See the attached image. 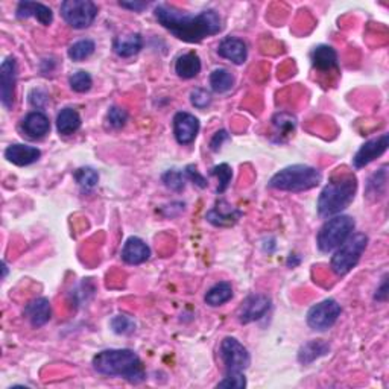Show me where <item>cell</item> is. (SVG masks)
I'll use <instances>...</instances> for the list:
<instances>
[{"label": "cell", "instance_id": "obj_40", "mask_svg": "<svg viewBox=\"0 0 389 389\" xmlns=\"http://www.w3.org/2000/svg\"><path fill=\"white\" fill-rule=\"evenodd\" d=\"M184 174H186V178L192 181L195 186L198 187H201V189H206L207 187V180L204 178V176L200 174V170L196 169L195 165H189L186 167V170H184Z\"/></svg>", "mask_w": 389, "mask_h": 389}, {"label": "cell", "instance_id": "obj_43", "mask_svg": "<svg viewBox=\"0 0 389 389\" xmlns=\"http://www.w3.org/2000/svg\"><path fill=\"white\" fill-rule=\"evenodd\" d=\"M122 8H126L129 11H134V12H142L143 10L148 8V2H120L119 3Z\"/></svg>", "mask_w": 389, "mask_h": 389}, {"label": "cell", "instance_id": "obj_37", "mask_svg": "<svg viewBox=\"0 0 389 389\" xmlns=\"http://www.w3.org/2000/svg\"><path fill=\"white\" fill-rule=\"evenodd\" d=\"M216 388H233V389H243L247 388V379L243 373L239 374H225V377L216 385Z\"/></svg>", "mask_w": 389, "mask_h": 389}, {"label": "cell", "instance_id": "obj_42", "mask_svg": "<svg viewBox=\"0 0 389 389\" xmlns=\"http://www.w3.org/2000/svg\"><path fill=\"white\" fill-rule=\"evenodd\" d=\"M374 299H375V301H381V303L386 301V299H388V276H385L384 278H381V283L377 288V291H375Z\"/></svg>", "mask_w": 389, "mask_h": 389}, {"label": "cell", "instance_id": "obj_5", "mask_svg": "<svg viewBox=\"0 0 389 389\" xmlns=\"http://www.w3.org/2000/svg\"><path fill=\"white\" fill-rule=\"evenodd\" d=\"M356 222L351 216L336 215L329 217L319 228L317 245L321 252H332L339 248L353 234Z\"/></svg>", "mask_w": 389, "mask_h": 389}, {"label": "cell", "instance_id": "obj_22", "mask_svg": "<svg viewBox=\"0 0 389 389\" xmlns=\"http://www.w3.org/2000/svg\"><path fill=\"white\" fill-rule=\"evenodd\" d=\"M310 59L313 67L321 72H330L333 69H338L339 66L336 51H334L332 46L327 44H321L315 47L310 53Z\"/></svg>", "mask_w": 389, "mask_h": 389}, {"label": "cell", "instance_id": "obj_31", "mask_svg": "<svg viewBox=\"0 0 389 389\" xmlns=\"http://www.w3.org/2000/svg\"><path fill=\"white\" fill-rule=\"evenodd\" d=\"M161 180L165 183V186L167 189L172 190V192H183L184 187H186V174L183 170L178 169H169L165 174L161 175Z\"/></svg>", "mask_w": 389, "mask_h": 389}, {"label": "cell", "instance_id": "obj_19", "mask_svg": "<svg viewBox=\"0 0 389 389\" xmlns=\"http://www.w3.org/2000/svg\"><path fill=\"white\" fill-rule=\"evenodd\" d=\"M17 18H37L43 26H49L53 22V12L43 3L31 2V0H23L17 5L16 10Z\"/></svg>", "mask_w": 389, "mask_h": 389}, {"label": "cell", "instance_id": "obj_39", "mask_svg": "<svg viewBox=\"0 0 389 389\" xmlns=\"http://www.w3.org/2000/svg\"><path fill=\"white\" fill-rule=\"evenodd\" d=\"M47 102H49V94L43 88H33L29 93V104L32 107H36L37 110H42L46 107Z\"/></svg>", "mask_w": 389, "mask_h": 389}, {"label": "cell", "instance_id": "obj_16", "mask_svg": "<svg viewBox=\"0 0 389 389\" xmlns=\"http://www.w3.org/2000/svg\"><path fill=\"white\" fill-rule=\"evenodd\" d=\"M122 260L128 265H140L145 263L151 257V248L148 247L146 242L140 237H129L124 243V248L120 252Z\"/></svg>", "mask_w": 389, "mask_h": 389}, {"label": "cell", "instance_id": "obj_35", "mask_svg": "<svg viewBox=\"0 0 389 389\" xmlns=\"http://www.w3.org/2000/svg\"><path fill=\"white\" fill-rule=\"evenodd\" d=\"M69 85L73 92L85 93L92 88L93 79L90 77V73H87L85 70H79L77 73H73L69 78Z\"/></svg>", "mask_w": 389, "mask_h": 389}, {"label": "cell", "instance_id": "obj_17", "mask_svg": "<svg viewBox=\"0 0 389 389\" xmlns=\"http://www.w3.org/2000/svg\"><path fill=\"white\" fill-rule=\"evenodd\" d=\"M217 53H219V57L231 61V63L236 66L243 64L248 58L247 43L236 37L224 38L219 46H217Z\"/></svg>", "mask_w": 389, "mask_h": 389}, {"label": "cell", "instance_id": "obj_10", "mask_svg": "<svg viewBox=\"0 0 389 389\" xmlns=\"http://www.w3.org/2000/svg\"><path fill=\"white\" fill-rule=\"evenodd\" d=\"M17 85V61L14 57H6L0 66V100L6 110H12L16 102Z\"/></svg>", "mask_w": 389, "mask_h": 389}, {"label": "cell", "instance_id": "obj_29", "mask_svg": "<svg viewBox=\"0 0 389 389\" xmlns=\"http://www.w3.org/2000/svg\"><path fill=\"white\" fill-rule=\"evenodd\" d=\"M94 49H96V44H94L93 40L84 38L79 40L77 43H73L69 47V51H67V55H69V58L73 61H83L88 57H92Z\"/></svg>", "mask_w": 389, "mask_h": 389}, {"label": "cell", "instance_id": "obj_1", "mask_svg": "<svg viewBox=\"0 0 389 389\" xmlns=\"http://www.w3.org/2000/svg\"><path fill=\"white\" fill-rule=\"evenodd\" d=\"M154 16L163 28L186 43H201L222 31V18L215 10L202 11L195 16L175 6L160 3L155 6Z\"/></svg>", "mask_w": 389, "mask_h": 389}, {"label": "cell", "instance_id": "obj_30", "mask_svg": "<svg viewBox=\"0 0 389 389\" xmlns=\"http://www.w3.org/2000/svg\"><path fill=\"white\" fill-rule=\"evenodd\" d=\"M75 180H77L78 186L83 189L84 192H92V190L98 186L99 174L92 167H81L75 172Z\"/></svg>", "mask_w": 389, "mask_h": 389}, {"label": "cell", "instance_id": "obj_15", "mask_svg": "<svg viewBox=\"0 0 389 389\" xmlns=\"http://www.w3.org/2000/svg\"><path fill=\"white\" fill-rule=\"evenodd\" d=\"M42 157V151L36 146L23 145V143H14L5 149V159L16 166H29L38 161Z\"/></svg>", "mask_w": 389, "mask_h": 389}, {"label": "cell", "instance_id": "obj_44", "mask_svg": "<svg viewBox=\"0 0 389 389\" xmlns=\"http://www.w3.org/2000/svg\"><path fill=\"white\" fill-rule=\"evenodd\" d=\"M2 271H3V276H2V278L5 280V278H6V274H8V266H6V263H5V262L2 263Z\"/></svg>", "mask_w": 389, "mask_h": 389}, {"label": "cell", "instance_id": "obj_8", "mask_svg": "<svg viewBox=\"0 0 389 389\" xmlns=\"http://www.w3.org/2000/svg\"><path fill=\"white\" fill-rule=\"evenodd\" d=\"M219 356L225 366V374L245 373L251 364V356L247 347L231 336H227L221 343Z\"/></svg>", "mask_w": 389, "mask_h": 389}, {"label": "cell", "instance_id": "obj_4", "mask_svg": "<svg viewBox=\"0 0 389 389\" xmlns=\"http://www.w3.org/2000/svg\"><path fill=\"white\" fill-rule=\"evenodd\" d=\"M321 181H323V175L317 167L307 165H292L282 169L272 176L269 180V187L282 190V192L297 193L317 187Z\"/></svg>", "mask_w": 389, "mask_h": 389}, {"label": "cell", "instance_id": "obj_23", "mask_svg": "<svg viewBox=\"0 0 389 389\" xmlns=\"http://www.w3.org/2000/svg\"><path fill=\"white\" fill-rule=\"evenodd\" d=\"M330 353V345L325 340L313 339L306 343L298 351V362L301 365H310L317 359L325 356Z\"/></svg>", "mask_w": 389, "mask_h": 389}, {"label": "cell", "instance_id": "obj_34", "mask_svg": "<svg viewBox=\"0 0 389 389\" xmlns=\"http://www.w3.org/2000/svg\"><path fill=\"white\" fill-rule=\"evenodd\" d=\"M110 327L116 334H131L135 330V321L125 313H119L110 321Z\"/></svg>", "mask_w": 389, "mask_h": 389}, {"label": "cell", "instance_id": "obj_24", "mask_svg": "<svg viewBox=\"0 0 389 389\" xmlns=\"http://www.w3.org/2000/svg\"><path fill=\"white\" fill-rule=\"evenodd\" d=\"M201 72V59L195 52L184 53L175 61V73L183 79L196 78Z\"/></svg>", "mask_w": 389, "mask_h": 389}, {"label": "cell", "instance_id": "obj_41", "mask_svg": "<svg viewBox=\"0 0 389 389\" xmlns=\"http://www.w3.org/2000/svg\"><path fill=\"white\" fill-rule=\"evenodd\" d=\"M230 139V134L225 131V129H221V131L215 133L213 139L210 140V148L211 151H219L221 146L224 145V142H227Z\"/></svg>", "mask_w": 389, "mask_h": 389}, {"label": "cell", "instance_id": "obj_28", "mask_svg": "<svg viewBox=\"0 0 389 389\" xmlns=\"http://www.w3.org/2000/svg\"><path fill=\"white\" fill-rule=\"evenodd\" d=\"M210 85L211 90L216 93H227L234 85L233 73L227 69H215L210 75Z\"/></svg>", "mask_w": 389, "mask_h": 389}, {"label": "cell", "instance_id": "obj_6", "mask_svg": "<svg viewBox=\"0 0 389 389\" xmlns=\"http://www.w3.org/2000/svg\"><path fill=\"white\" fill-rule=\"evenodd\" d=\"M366 247H368L366 234L364 233L351 234L339 248L334 250V254L332 256L330 260L332 271L340 277L347 276L348 272L359 263Z\"/></svg>", "mask_w": 389, "mask_h": 389}, {"label": "cell", "instance_id": "obj_36", "mask_svg": "<svg viewBox=\"0 0 389 389\" xmlns=\"http://www.w3.org/2000/svg\"><path fill=\"white\" fill-rule=\"evenodd\" d=\"M107 122L114 129L124 128L128 122V113L120 107H111L107 113Z\"/></svg>", "mask_w": 389, "mask_h": 389}, {"label": "cell", "instance_id": "obj_27", "mask_svg": "<svg viewBox=\"0 0 389 389\" xmlns=\"http://www.w3.org/2000/svg\"><path fill=\"white\" fill-rule=\"evenodd\" d=\"M388 166H384L377 172L371 175V178L366 183V198L370 200H377L386 190V181H388Z\"/></svg>", "mask_w": 389, "mask_h": 389}, {"label": "cell", "instance_id": "obj_9", "mask_svg": "<svg viewBox=\"0 0 389 389\" xmlns=\"http://www.w3.org/2000/svg\"><path fill=\"white\" fill-rule=\"evenodd\" d=\"M340 304L333 298H327L315 306H312L307 312V325L315 332H327L336 324L340 317Z\"/></svg>", "mask_w": 389, "mask_h": 389}, {"label": "cell", "instance_id": "obj_13", "mask_svg": "<svg viewBox=\"0 0 389 389\" xmlns=\"http://www.w3.org/2000/svg\"><path fill=\"white\" fill-rule=\"evenodd\" d=\"M200 133V120L193 114L180 111L174 116V135L180 145H190Z\"/></svg>", "mask_w": 389, "mask_h": 389}, {"label": "cell", "instance_id": "obj_33", "mask_svg": "<svg viewBox=\"0 0 389 389\" xmlns=\"http://www.w3.org/2000/svg\"><path fill=\"white\" fill-rule=\"evenodd\" d=\"M274 126L277 128V133L280 135H289L297 128V119L295 116H292L289 113H278L274 116Z\"/></svg>", "mask_w": 389, "mask_h": 389}, {"label": "cell", "instance_id": "obj_26", "mask_svg": "<svg viewBox=\"0 0 389 389\" xmlns=\"http://www.w3.org/2000/svg\"><path fill=\"white\" fill-rule=\"evenodd\" d=\"M231 298H233V288H231V284L228 282H219L207 291L204 301L211 307H217L228 303Z\"/></svg>", "mask_w": 389, "mask_h": 389}, {"label": "cell", "instance_id": "obj_11", "mask_svg": "<svg viewBox=\"0 0 389 389\" xmlns=\"http://www.w3.org/2000/svg\"><path fill=\"white\" fill-rule=\"evenodd\" d=\"M271 309V298L263 293H251L243 299L237 310V319L241 324H250L262 319Z\"/></svg>", "mask_w": 389, "mask_h": 389}, {"label": "cell", "instance_id": "obj_38", "mask_svg": "<svg viewBox=\"0 0 389 389\" xmlns=\"http://www.w3.org/2000/svg\"><path fill=\"white\" fill-rule=\"evenodd\" d=\"M190 102L198 110H204L211 104V94L206 90V88H195L190 93Z\"/></svg>", "mask_w": 389, "mask_h": 389}, {"label": "cell", "instance_id": "obj_2", "mask_svg": "<svg viewBox=\"0 0 389 389\" xmlns=\"http://www.w3.org/2000/svg\"><path fill=\"white\" fill-rule=\"evenodd\" d=\"M93 368L102 375L125 379L129 384H142L146 380V371L139 354L128 348L102 350L93 358Z\"/></svg>", "mask_w": 389, "mask_h": 389}, {"label": "cell", "instance_id": "obj_3", "mask_svg": "<svg viewBox=\"0 0 389 389\" xmlns=\"http://www.w3.org/2000/svg\"><path fill=\"white\" fill-rule=\"evenodd\" d=\"M358 190V180L354 175H343L333 178L321 190L318 198V215L329 219L344 211L354 200Z\"/></svg>", "mask_w": 389, "mask_h": 389}, {"label": "cell", "instance_id": "obj_18", "mask_svg": "<svg viewBox=\"0 0 389 389\" xmlns=\"http://www.w3.org/2000/svg\"><path fill=\"white\" fill-rule=\"evenodd\" d=\"M241 216H242L241 210L231 207L230 204H227L225 201H219L206 215V219L211 225H215V227H231V225H234L239 219H241Z\"/></svg>", "mask_w": 389, "mask_h": 389}, {"label": "cell", "instance_id": "obj_20", "mask_svg": "<svg viewBox=\"0 0 389 389\" xmlns=\"http://www.w3.org/2000/svg\"><path fill=\"white\" fill-rule=\"evenodd\" d=\"M25 317L28 318L32 327L40 329V327L46 325L51 321L52 317V307L47 298H36L26 304L25 307Z\"/></svg>", "mask_w": 389, "mask_h": 389}, {"label": "cell", "instance_id": "obj_14", "mask_svg": "<svg viewBox=\"0 0 389 389\" xmlns=\"http://www.w3.org/2000/svg\"><path fill=\"white\" fill-rule=\"evenodd\" d=\"M20 128H22V133L23 135H26V137L32 140H38L49 134L51 120L43 111H31L25 116Z\"/></svg>", "mask_w": 389, "mask_h": 389}, {"label": "cell", "instance_id": "obj_25", "mask_svg": "<svg viewBox=\"0 0 389 389\" xmlns=\"http://www.w3.org/2000/svg\"><path fill=\"white\" fill-rule=\"evenodd\" d=\"M81 124H83V120L75 108H64L57 116V129L61 135H72L77 133L81 128Z\"/></svg>", "mask_w": 389, "mask_h": 389}, {"label": "cell", "instance_id": "obj_32", "mask_svg": "<svg viewBox=\"0 0 389 389\" xmlns=\"http://www.w3.org/2000/svg\"><path fill=\"white\" fill-rule=\"evenodd\" d=\"M210 175L216 176V178L219 180V184H217V189H216V193L219 195L228 189L231 178H233V170H231L230 165H227V163H221V165L211 167Z\"/></svg>", "mask_w": 389, "mask_h": 389}, {"label": "cell", "instance_id": "obj_7", "mask_svg": "<svg viewBox=\"0 0 389 389\" xmlns=\"http://www.w3.org/2000/svg\"><path fill=\"white\" fill-rule=\"evenodd\" d=\"M61 17L73 29H85L98 17V5L92 0H66L59 6Z\"/></svg>", "mask_w": 389, "mask_h": 389}, {"label": "cell", "instance_id": "obj_21", "mask_svg": "<svg viewBox=\"0 0 389 389\" xmlns=\"http://www.w3.org/2000/svg\"><path fill=\"white\" fill-rule=\"evenodd\" d=\"M142 47H143V38L137 32L120 36L118 38H114L113 42L114 53L120 58H131L134 55H137V53L142 51Z\"/></svg>", "mask_w": 389, "mask_h": 389}, {"label": "cell", "instance_id": "obj_12", "mask_svg": "<svg viewBox=\"0 0 389 389\" xmlns=\"http://www.w3.org/2000/svg\"><path fill=\"white\" fill-rule=\"evenodd\" d=\"M389 145V134L385 133L379 135V137L371 139L365 142L364 145L359 148V151L356 155L353 157V167L354 169H362L373 163L375 159L384 155L386 152Z\"/></svg>", "mask_w": 389, "mask_h": 389}]
</instances>
